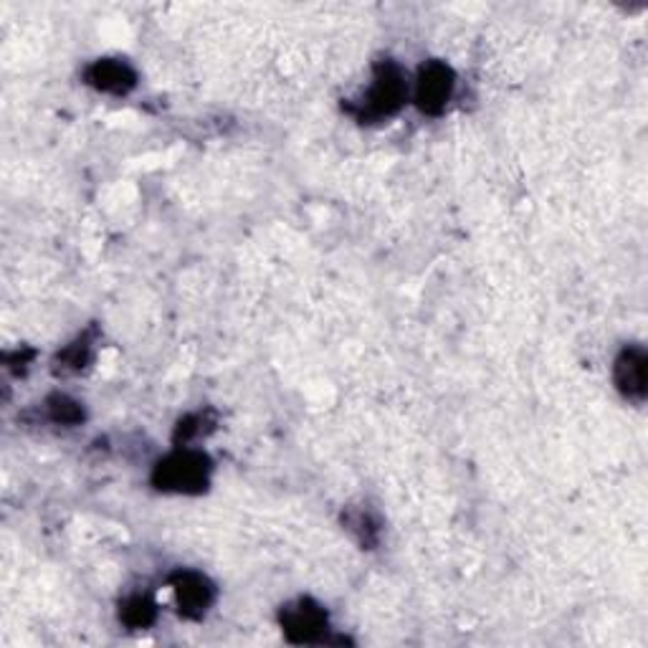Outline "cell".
Instances as JSON below:
<instances>
[{
  "instance_id": "cell-8",
  "label": "cell",
  "mask_w": 648,
  "mask_h": 648,
  "mask_svg": "<svg viewBox=\"0 0 648 648\" xmlns=\"http://www.w3.org/2000/svg\"><path fill=\"white\" fill-rule=\"evenodd\" d=\"M120 619L125 621L129 628H148L158 619V606L152 603L148 596H129L125 603H122Z\"/></svg>"
},
{
  "instance_id": "cell-2",
  "label": "cell",
  "mask_w": 648,
  "mask_h": 648,
  "mask_svg": "<svg viewBox=\"0 0 648 648\" xmlns=\"http://www.w3.org/2000/svg\"><path fill=\"white\" fill-rule=\"evenodd\" d=\"M406 97L408 84L403 72L392 61H383V64L375 66L373 82H370L365 97L360 99L354 114H358L360 122L388 120L403 107Z\"/></svg>"
},
{
  "instance_id": "cell-10",
  "label": "cell",
  "mask_w": 648,
  "mask_h": 648,
  "mask_svg": "<svg viewBox=\"0 0 648 648\" xmlns=\"http://www.w3.org/2000/svg\"><path fill=\"white\" fill-rule=\"evenodd\" d=\"M89 354H91V342H89V339L87 337L76 339L74 345H68L66 350L59 354L61 370H82L89 362Z\"/></svg>"
},
{
  "instance_id": "cell-7",
  "label": "cell",
  "mask_w": 648,
  "mask_h": 648,
  "mask_svg": "<svg viewBox=\"0 0 648 648\" xmlns=\"http://www.w3.org/2000/svg\"><path fill=\"white\" fill-rule=\"evenodd\" d=\"M615 385L623 396L631 400L646 398V381H648V360L644 347H626L615 360Z\"/></svg>"
},
{
  "instance_id": "cell-3",
  "label": "cell",
  "mask_w": 648,
  "mask_h": 648,
  "mask_svg": "<svg viewBox=\"0 0 648 648\" xmlns=\"http://www.w3.org/2000/svg\"><path fill=\"white\" fill-rule=\"evenodd\" d=\"M457 89V76L444 61H428L415 79V104L426 114H441Z\"/></svg>"
},
{
  "instance_id": "cell-6",
  "label": "cell",
  "mask_w": 648,
  "mask_h": 648,
  "mask_svg": "<svg viewBox=\"0 0 648 648\" xmlns=\"http://www.w3.org/2000/svg\"><path fill=\"white\" fill-rule=\"evenodd\" d=\"M84 76H87L89 87L114 97L127 95V91H133L137 84L135 68L122 59H99L87 68V74Z\"/></svg>"
},
{
  "instance_id": "cell-5",
  "label": "cell",
  "mask_w": 648,
  "mask_h": 648,
  "mask_svg": "<svg viewBox=\"0 0 648 648\" xmlns=\"http://www.w3.org/2000/svg\"><path fill=\"white\" fill-rule=\"evenodd\" d=\"M170 585H173L177 611H180L185 619H203L208 608L213 606L215 588L205 575L196 573V570H180V573L173 575Z\"/></svg>"
},
{
  "instance_id": "cell-1",
  "label": "cell",
  "mask_w": 648,
  "mask_h": 648,
  "mask_svg": "<svg viewBox=\"0 0 648 648\" xmlns=\"http://www.w3.org/2000/svg\"><path fill=\"white\" fill-rule=\"evenodd\" d=\"M211 482V461L205 453L180 446L167 459H162L152 472V484L162 491L200 494Z\"/></svg>"
},
{
  "instance_id": "cell-11",
  "label": "cell",
  "mask_w": 648,
  "mask_h": 648,
  "mask_svg": "<svg viewBox=\"0 0 648 648\" xmlns=\"http://www.w3.org/2000/svg\"><path fill=\"white\" fill-rule=\"evenodd\" d=\"M205 413H196V415H188V419L180 421V426L175 431V441L180 446H188L192 438L203 436L205 434Z\"/></svg>"
},
{
  "instance_id": "cell-9",
  "label": "cell",
  "mask_w": 648,
  "mask_h": 648,
  "mask_svg": "<svg viewBox=\"0 0 648 648\" xmlns=\"http://www.w3.org/2000/svg\"><path fill=\"white\" fill-rule=\"evenodd\" d=\"M49 413L51 421L61 423V426H76V423L84 419L82 406L66 396H53L49 400Z\"/></svg>"
},
{
  "instance_id": "cell-4",
  "label": "cell",
  "mask_w": 648,
  "mask_h": 648,
  "mask_svg": "<svg viewBox=\"0 0 648 648\" xmlns=\"http://www.w3.org/2000/svg\"><path fill=\"white\" fill-rule=\"evenodd\" d=\"M282 628L291 644H317L327 636V613L310 598L295 600L282 611Z\"/></svg>"
}]
</instances>
